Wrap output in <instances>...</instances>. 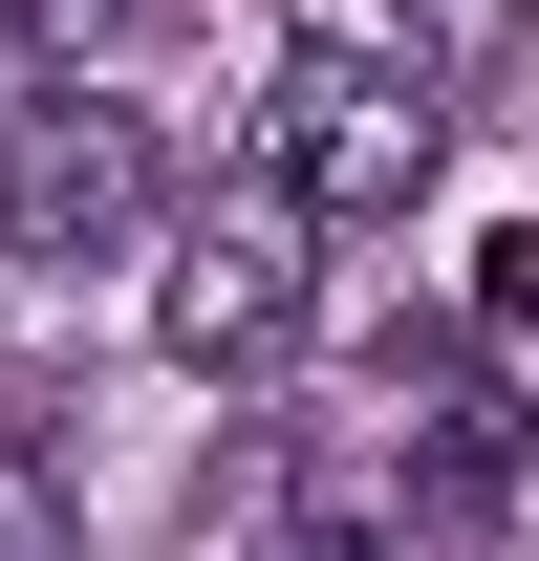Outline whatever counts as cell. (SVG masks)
Masks as SVG:
<instances>
[{
	"label": "cell",
	"instance_id": "1",
	"mask_svg": "<svg viewBox=\"0 0 539 561\" xmlns=\"http://www.w3.org/2000/svg\"><path fill=\"white\" fill-rule=\"evenodd\" d=\"M151 108H108L87 66H44L22 108H0V260H44V280H108L151 238Z\"/></svg>",
	"mask_w": 539,
	"mask_h": 561
},
{
	"label": "cell",
	"instance_id": "2",
	"mask_svg": "<svg viewBox=\"0 0 539 561\" xmlns=\"http://www.w3.org/2000/svg\"><path fill=\"white\" fill-rule=\"evenodd\" d=\"M260 195H302V216L432 195V66H389V44H280V87H260Z\"/></svg>",
	"mask_w": 539,
	"mask_h": 561
},
{
	"label": "cell",
	"instance_id": "3",
	"mask_svg": "<svg viewBox=\"0 0 539 561\" xmlns=\"http://www.w3.org/2000/svg\"><path fill=\"white\" fill-rule=\"evenodd\" d=\"M151 346L216 367V389L302 346V195H195V216H151Z\"/></svg>",
	"mask_w": 539,
	"mask_h": 561
},
{
	"label": "cell",
	"instance_id": "4",
	"mask_svg": "<svg viewBox=\"0 0 539 561\" xmlns=\"http://www.w3.org/2000/svg\"><path fill=\"white\" fill-rule=\"evenodd\" d=\"M216 561H389V496H367V476H302L260 540H216Z\"/></svg>",
	"mask_w": 539,
	"mask_h": 561
},
{
	"label": "cell",
	"instance_id": "5",
	"mask_svg": "<svg viewBox=\"0 0 539 561\" xmlns=\"http://www.w3.org/2000/svg\"><path fill=\"white\" fill-rule=\"evenodd\" d=\"M87 518H66V432H22L0 411V561H66Z\"/></svg>",
	"mask_w": 539,
	"mask_h": 561
},
{
	"label": "cell",
	"instance_id": "6",
	"mask_svg": "<svg viewBox=\"0 0 539 561\" xmlns=\"http://www.w3.org/2000/svg\"><path fill=\"white\" fill-rule=\"evenodd\" d=\"M496 44H518V0H410V66H432V87H474Z\"/></svg>",
	"mask_w": 539,
	"mask_h": 561
},
{
	"label": "cell",
	"instance_id": "7",
	"mask_svg": "<svg viewBox=\"0 0 539 561\" xmlns=\"http://www.w3.org/2000/svg\"><path fill=\"white\" fill-rule=\"evenodd\" d=\"M0 22H22V44H44V66H87V44H108V22H151V0H0Z\"/></svg>",
	"mask_w": 539,
	"mask_h": 561
}]
</instances>
